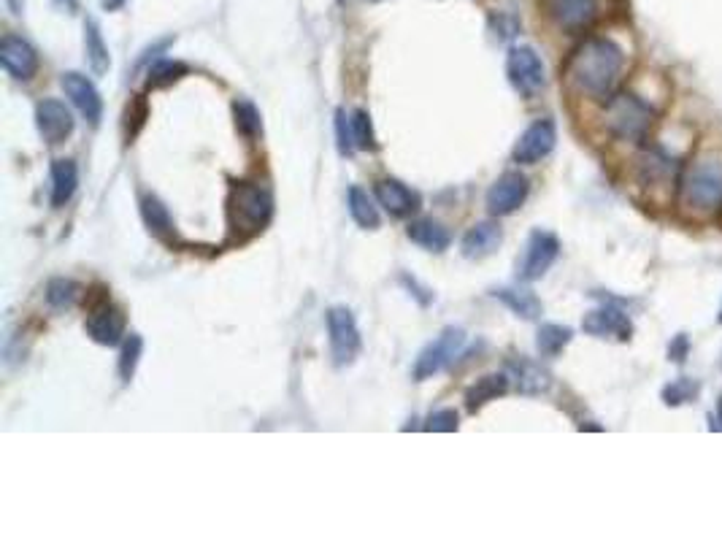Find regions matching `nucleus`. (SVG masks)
Returning a JSON list of instances; mask_svg holds the SVG:
<instances>
[{
    "instance_id": "1",
    "label": "nucleus",
    "mask_w": 722,
    "mask_h": 541,
    "mask_svg": "<svg viewBox=\"0 0 722 541\" xmlns=\"http://www.w3.org/2000/svg\"><path fill=\"white\" fill-rule=\"evenodd\" d=\"M625 55L612 38H587L566 63V79L587 98L606 101L620 82Z\"/></svg>"
},
{
    "instance_id": "2",
    "label": "nucleus",
    "mask_w": 722,
    "mask_h": 541,
    "mask_svg": "<svg viewBox=\"0 0 722 541\" xmlns=\"http://www.w3.org/2000/svg\"><path fill=\"white\" fill-rule=\"evenodd\" d=\"M274 217V195L266 184L233 182L228 195V222L238 239H249Z\"/></svg>"
},
{
    "instance_id": "3",
    "label": "nucleus",
    "mask_w": 722,
    "mask_h": 541,
    "mask_svg": "<svg viewBox=\"0 0 722 541\" xmlns=\"http://www.w3.org/2000/svg\"><path fill=\"white\" fill-rule=\"evenodd\" d=\"M604 122L612 136L622 138V141H641L655 122V111L647 101H641L639 95L617 92L606 101Z\"/></svg>"
},
{
    "instance_id": "4",
    "label": "nucleus",
    "mask_w": 722,
    "mask_h": 541,
    "mask_svg": "<svg viewBox=\"0 0 722 541\" xmlns=\"http://www.w3.org/2000/svg\"><path fill=\"white\" fill-rule=\"evenodd\" d=\"M682 201L690 209L714 211L722 206V160L704 157L679 176Z\"/></svg>"
},
{
    "instance_id": "5",
    "label": "nucleus",
    "mask_w": 722,
    "mask_h": 541,
    "mask_svg": "<svg viewBox=\"0 0 722 541\" xmlns=\"http://www.w3.org/2000/svg\"><path fill=\"white\" fill-rule=\"evenodd\" d=\"M506 76L514 90L520 92L522 98H533L544 90L547 84V71L541 63L539 52L533 46H512L509 57H506Z\"/></svg>"
},
{
    "instance_id": "6",
    "label": "nucleus",
    "mask_w": 722,
    "mask_h": 541,
    "mask_svg": "<svg viewBox=\"0 0 722 541\" xmlns=\"http://www.w3.org/2000/svg\"><path fill=\"white\" fill-rule=\"evenodd\" d=\"M463 347H466V333H463V328H444V331L439 333V339L430 341L428 347L420 352V358H417L412 371L414 379L425 382L430 376L441 374L444 368L455 363V358L463 352Z\"/></svg>"
},
{
    "instance_id": "7",
    "label": "nucleus",
    "mask_w": 722,
    "mask_h": 541,
    "mask_svg": "<svg viewBox=\"0 0 722 541\" xmlns=\"http://www.w3.org/2000/svg\"><path fill=\"white\" fill-rule=\"evenodd\" d=\"M328 322V339H330V355L336 366H349L360 352V331H357L355 314L349 312L347 306H333L325 314Z\"/></svg>"
},
{
    "instance_id": "8",
    "label": "nucleus",
    "mask_w": 722,
    "mask_h": 541,
    "mask_svg": "<svg viewBox=\"0 0 722 541\" xmlns=\"http://www.w3.org/2000/svg\"><path fill=\"white\" fill-rule=\"evenodd\" d=\"M560 255V241L555 233L549 230H533L531 239L525 244V255H522L520 266H517V274H520L522 282H536L541 276L547 274L552 263L558 260Z\"/></svg>"
},
{
    "instance_id": "9",
    "label": "nucleus",
    "mask_w": 722,
    "mask_h": 541,
    "mask_svg": "<svg viewBox=\"0 0 722 541\" xmlns=\"http://www.w3.org/2000/svg\"><path fill=\"white\" fill-rule=\"evenodd\" d=\"M555 144H558V128H555V122L549 120V117L536 120L517 138L512 152L514 163H520V166H536L539 160H544V157L555 149Z\"/></svg>"
},
{
    "instance_id": "10",
    "label": "nucleus",
    "mask_w": 722,
    "mask_h": 541,
    "mask_svg": "<svg viewBox=\"0 0 722 541\" xmlns=\"http://www.w3.org/2000/svg\"><path fill=\"white\" fill-rule=\"evenodd\" d=\"M84 328H87V336L95 344L117 347L122 336H125V312L119 306H114V303H109V298H103L90 309Z\"/></svg>"
},
{
    "instance_id": "11",
    "label": "nucleus",
    "mask_w": 722,
    "mask_h": 541,
    "mask_svg": "<svg viewBox=\"0 0 722 541\" xmlns=\"http://www.w3.org/2000/svg\"><path fill=\"white\" fill-rule=\"evenodd\" d=\"M531 193V182L528 176H522L520 171H506L501 179H495V184L487 190V211L493 217H506L520 209L525 198Z\"/></svg>"
},
{
    "instance_id": "12",
    "label": "nucleus",
    "mask_w": 722,
    "mask_h": 541,
    "mask_svg": "<svg viewBox=\"0 0 722 541\" xmlns=\"http://www.w3.org/2000/svg\"><path fill=\"white\" fill-rule=\"evenodd\" d=\"M0 63L6 68V74L17 82H30L38 71V52L30 41L22 36H3L0 41Z\"/></svg>"
},
{
    "instance_id": "13",
    "label": "nucleus",
    "mask_w": 722,
    "mask_h": 541,
    "mask_svg": "<svg viewBox=\"0 0 722 541\" xmlns=\"http://www.w3.org/2000/svg\"><path fill=\"white\" fill-rule=\"evenodd\" d=\"M36 128L46 144H63L74 133V114L57 98H44L36 106Z\"/></svg>"
},
{
    "instance_id": "14",
    "label": "nucleus",
    "mask_w": 722,
    "mask_h": 541,
    "mask_svg": "<svg viewBox=\"0 0 722 541\" xmlns=\"http://www.w3.org/2000/svg\"><path fill=\"white\" fill-rule=\"evenodd\" d=\"M60 84H63L65 95L71 98L76 109L82 111V117L90 125H98L103 117V98L98 87L92 84V79H87L79 71H68V74L60 76Z\"/></svg>"
},
{
    "instance_id": "15",
    "label": "nucleus",
    "mask_w": 722,
    "mask_h": 541,
    "mask_svg": "<svg viewBox=\"0 0 722 541\" xmlns=\"http://www.w3.org/2000/svg\"><path fill=\"white\" fill-rule=\"evenodd\" d=\"M544 9L560 30L576 33L593 25L598 17V0H544Z\"/></svg>"
},
{
    "instance_id": "16",
    "label": "nucleus",
    "mask_w": 722,
    "mask_h": 541,
    "mask_svg": "<svg viewBox=\"0 0 722 541\" xmlns=\"http://www.w3.org/2000/svg\"><path fill=\"white\" fill-rule=\"evenodd\" d=\"M582 328L585 333L590 336H598V339H622L628 341L633 333V325L628 320V314L617 309V306H601V309H595L585 317L582 322Z\"/></svg>"
},
{
    "instance_id": "17",
    "label": "nucleus",
    "mask_w": 722,
    "mask_h": 541,
    "mask_svg": "<svg viewBox=\"0 0 722 541\" xmlns=\"http://www.w3.org/2000/svg\"><path fill=\"white\" fill-rule=\"evenodd\" d=\"M374 195L379 206H382L390 217H412L414 211L420 209V195L414 193L412 187L398 182V179H382V182H376Z\"/></svg>"
},
{
    "instance_id": "18",
    "label": "nucleus",
    "mask_w": 722,
    "mask_h": 541,
    "mask_svg": "<svg viewBox=\"0 0 722 541\" xmlns=\"http://www.w3.org/2000/svg\"><path fill=\"white\" fill-rule=\"evenodd\" d=\"M506 376L522 395H541L552 387V376L544 366L528 358H512L506 363Z\"/></svg>"
},
{
    "instance_id": "19",
    "label": "nucleus",
    "mask_w": 722,
    "mask_h": 541,
    "mask_svg": "<svg viewBox=\"0 0 722 541\" xmlns=\"http://www.w3.org/2000/svg\"><path fill=\"white\" fill-rule=\"evenodd\" d=\"M503 244V230L498 222H476L474 228L468 230L466 236H463V255L468 260H485L490 257L493 252H498V247Z\"/></svg>"
},
{
    "instance_id": "20",
    "label": "nucleus",
    "mask_w": 722,
    "mask_h": 541,
    "mask_svg": "<svg viewBox=\"0 0 722 541\" xmlns=\"http://www.w3.org/2000/svg\"><path fill=\"white\" fill-rule=\"evenodd\" d=\"M141 217L147 222V228L152 236H157V239L165 241V244L179 241V230H176L174 225V217H171V211H168V206H165L160 198H155V195H144V198H141Z\"/></svg>"
},
{
    "instance_id": "21",
    "label": "nucleus",
    "mask_w": 722,
    "mask_h": 541,
    "mask_svg": "<svg viewBox=\"0 0 722 541\" xmlns=\"http://www.w3.org/2000/svg\"><path fill=\"white\" fill-rule=\"evenodd\" d=\"M79 187V168H76L74 160L68 157H60L52 163V206H65L71 201Z\"/></svg>"
},
{
    "instance_id": "22",
    "label": "nucleus",
    "mask_w": 722,
    "mask_h": 541,
    "mask_svg": "<svg viewBox=\"0 0 722 541\" xmlns=\"http://www.w3.org/2000/svg\"><path fill=\"white\" fill-rule=\"evenodd\" d=\"M406 236L417 244V247L428 249V252H444L449 247V230L436 220H414L406 228Z\"/></svg>"
},
{
    "instance_id": "23",
    "label": "nucleus",
    "mask_w": 722,
    "mask_h": 541,
    "mask_svg": "<svg viewBox=\"0 0 722 541\" xmlns=\"http://www.w3.org/2000/svg\"><path fill=\"white\" fill-rule=\"evenodd\" d=\"M639 168H641V179L647 184H660V182H671L674 174H679L677 163L658 147L644 149V155L639 157Z\"/></svg>"
},
{
    "instance_id": "24",
    "label": "nucleus",
    "mask_w": 722,
    "mask_h": 541,
    "mask_svg": "<svg viewBox=\"0 0 722 541\" xmlns=\"http://www.w3.org/2000/svg\"><path fill=\"white\" fill-rule=\"evenodd\" d=\"M506 390H509V376L506 374L482 376V379H476V385H471L466 390V409L468 412H476V409H482V406L495 401V398H501Z\"/></svg>"
},
{
    "instance_id": "25",
    "label": "nucleus",
    "mask_w": 722,
    "mask_h": 541,
    "mask_svg": "<svg viewBox=\"0 0 722 541\" xmlns=\"http://www.w3.org/2000/svg\"><path fill=\"white\" fill-rule=\"evenodd\" d=\"M493 295L498 301L506 303L522 320H536V317H541V301L536 298V293L525 290V287H501V290H495Z\"/></svg>"
},
{
    "instance_id": "26",
    "label": "nucleus",
    "mask_w": 722,
    "mask_h": 541,
    "mask_svg": "<svg viewBox=\"0 0 722 541\" xmlns=\"http://www.w3.org/2000/svg\"><path fill=\"white\" fill-rule=\"evenodd\" d=\"M84 52H87V63L95 74H106L111 65L109 57V46L103 41V33L98 28L95 19H87L84 22Z\"/></svg>"
},
{
    "instance_id": "27",
    "label": "nucleus",
    "mask_w": 722,
    "mask_h": 541,
    "mask_svg": "<svg viewBox=\"0 0 722 541\" xmlns=\"http://www.w3.org/2000/svg\"><path fill=\"white\" fill-rule=\"evenodd\" d=\"M571 339H574L571 328L558 325V322H547L536 333V347H539L541 358H558L560 352L571 344Z\"/></svg>"
},
{
    "instance_id": "28",
    "label": "nucleus",
    "mask_w": 722,
    "mask_h": 541,
    "mask_svg": "<svg viewBox=\"0 0 722 541\" xmlns=\"http://www.w3.org/2000/svg\"><path fill=\"white\" fill-rule=\"evenodd\" d=\"M347 206H349V214H352V220H355L360 228L366 230L379 228V209H376L374 201H371V195H368L363 187H349Z\"/></svg>"
},
{
    "instance_id": "29",
    "label": "nucleus",
    "mask_w": 722,
    "mask_h": 541,
    "mask_svg": "<svg viewBox=\"0 0 722 541\" xmlns=\"http://www.w3.org/2000/svg\"><path fill=\"white\" fill-rule=\"evenodd\" d=\"M190 74V68L179 60H157L147 74V90H160V87H171L179 79Z\"/></svg>"
},
{
    "instance_id": "30",
    "label": "nucleus",
    "mask_w": 722,
    "mask_h": 541,
    "mask_svg": "<svg viewBox=\"0 0 722 541\" xmlns=\"http://www.w3.org/2000/svg\"><path fill=\"white\" fill-rule=\"evenodd\" d=\"M79 295H82V287L76 285L74 279H52L49 285H46V303L52 306V309H71L76 301H79Z\"/></svg>"
},
{
    "instance_id": "31",
    "label": "nucleus",
    "mask_w": 722,
    "mask_h": 541,
    "mask_svg": "<svg viewBox=\"0 0 722 541\" xmlns=\"http://www.w3.org/2000/svg\"><path fill=\"white\" fill-rule=\"evenodd\" d=\"M233 117H236V128L241 136L247 138H257L260 136V130H263V120H260V111L252 101L247 98H238L233 103Z\"/></svg>"
},
{
    "instance_id": "32",
    "label": "nucleus",
    "mask_w": 722,
    "mask_h": 541,
    "mask_svg": "<svg viewBox=\"0 0 722 541\" xmlns=\"http://www.w3.org/2000/svg\"><path fill=\"white\" fill-rule=\"evenodd\" d=\"M349 125H352V141H355V149H363V152H374L379 144H376L374 136V125H371V114L363 109H355L349 114Z\"/></svg>"
},
{
    "instance_id": "33",
    "label": "nucleus",
    "mask_w": 722,
    "mask_h": 541,
    "mask_svg": "<svg viewBox=\"0 0 722 541\" xmlns=\"http://www.w3.org/2000/svg\"><path fill=\"white\" fill-rule=\"evenodd\" d=\"M141 352H144V339H141L138 333H130L125 344H122V352H119V376H122V382L133 379L138 360H141Z\"/></svg>"
},
{
    "instance_id": "34",
    "label": "nucleus",
    "mask_w": 722,
    "mask_h": 541,
    "mask_svg": "<svg viewBox=\"0 0 722 541\" xmlns=\"http://www.w3.org/2000/svg\"><path fill=\"white\" fill-rule=\"evenodd\" d=\"M698 393H701V385H698L695 379L682 376L677 382H671V385L663 387V401H666L668 406H685L690 404V401H695Z\"/></svg>"
},
{
    "instance_id": "35",
    "label": "nucleus",
    "mask_w": 722,
    "mask_h": 541,
    "mask_svg": "<svg viewBox=\"0 0 722 541\" xmlns=\"http://www.w3.org/2000/svg\"><path fill=\"white\" fill-rule=\"evenodd\" d=\"M428 431L433 433H455L460 428V417H457L455 409H439L428 417Z\"/></svg>"
},
{
    "instance_id": "36",
    "label": "nucleus",
    "mask_w": 722,
    "mask_h": 541,
    "mask_svg": "<svg viewBox=\"0 0 722 541\" xmlns=\"http://www.w3.org/2000/svg\"><path fill=\"white\" fill-rule=\"evenodd\" d=\"M336 138H339L341 155H352V152H355V141H352V125H349V114L344 109L336 111Z\"/></svg>"
},
{
    "instance_id": "37",
    "label": "nucleus",
    "mask_w": 722,
    "mask_h": 541,
    "mask_svg": "<svg viewBox=\"0 0 722 541\" xmlns=\"http://www.w3.org/2000/svg\"><path fill=\"white\" fill-rule=\"evenodd\" d=\"M147 103L141 101V98H136V101L130 103L128 106V114H125V120H133V128L128 130V141L130 138H136L138 136V130L144 128V120H147Z\"/></svg>"
},
{
    "instance_id": "38",
    "label": "nucleus",
    "mask_w": 722,
    "mask_h": 541,
    "mask_svg": "<svg viewBox=\"0 0 722 541\" xmlns=\"http://www.w3.org/2000/svg\"><path fill=\"white\" fill-rule=\"evenodd\" d=\"M687 349H690V341H687V336L682 333V336H677V339L671 341V349H668V355H671V360H674V363H682V360L687 358Z\"/></svg>"
},
{
    "instance_id": "39",
    "label": "nucleus",
    "mask_w": 722,
    "mask_h": 541,
    "mask_svg": "<svg viewBox=\"0 0 722 541\" xmlns=\"http://www.w3.org/2000/svg\"><path fill=\"white\" fill-rule=\"evenodd\" d=\"M122 3H125V0H103V9L114 11V9H119Z\"/></svg>"
},
{
    "instance_id": "40",
    "label": "nucleus",
    "mask_w": 722,
    "mask_h": 541,
    "mask_svg": "<svg viewBox=\"0 0 722 541\" xmlns=\"http://www.w3.org/2000/svg\"><path fill=\"white\" fill-rule=\"evenodd\" d=\"M9 6H11V11H14V14H19V11H22V6H25V0H9Z\"/></svg>"
},
{
    "instance_id": "41",
    "label": "nucleus",
    "mask_w": 722,
    "mask_h": 541,
    "mask_svg": "<svg viewBox=\"0 0 722 541\" xmlns=\"http://www.w3.org/2000/svg\"><path fill=\"white\" fill-rule=\"evenodd\" d=\"M57 3H60V6H68V9H71V11H74L76 6H79L76 0H57Z\"/></svg>"
},
{
    "instance_id": "42",
    "label": "nucleus",
    "mask_w": 722,
    "mask_h": 541,
    "mask_svg": "<svg viewBox=\"0 0 722 541\" xmlns=\"http://www.w3.org/2000/svg\"><path fill=\"white\" fill-rule=\"evenodd\" d=\"M717 422H720V428H722V395H720V401H717Z\"/></svg>"
},
{
    "instance_id": "43",
    "label": "nucleus",
    "mask_w": 722,
    "mask_h": 541,
    "mask_svg": "<svg viewBox=\"0 0 722 541\" xmlns=\"http://www.w3.org/2000/svg\"><path fill=\"white\" fill-rule=\"evenodd\" d=\"M717 322H720V325H722V309H720V314H717Z\"/></svg>"
},
{
    "instance_id": "44",
    "label": "nucleus",
    "mask_w": 722,
    "mask_h": 541,
    "mask_svg": "<svg viewBox=\"0 0 722 541\" xmlns=\"http://www.w3.org/2000/svg\"><path fill=\"white\" fill-rule=\"evenodd\" d=\"M341 3H344V0H341Z\"/></svg>"
}]
</instances>
